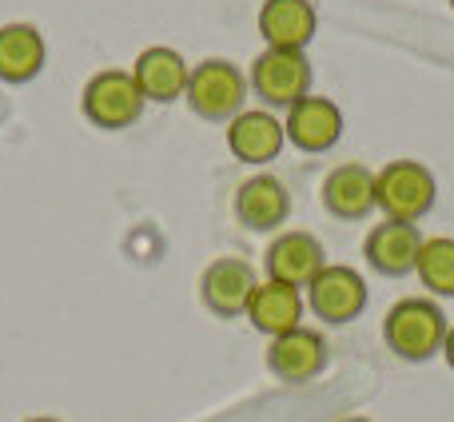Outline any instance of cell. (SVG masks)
<instances>
[{
	"label": "cell",
	"mask_w": 454,
	"mask_h": 422,
	"mask_svg": "<svg viewBox=\"0 0 454 422\" xmlns=\"http://www.w3.org/2000/svg\"><path fill=\"white\" fill-rule=\"evenodd\" d=\"M447 311L439 299L431 295H411L399 299L391 311L383 315V343L403 363H431L442 355V339H447Z\"/></svg>",
	"instance_id": "cell-1"
},
{
	"label": "cell",
	"mask_w": 454,
	"mask_h": 422,
	"mask_svg": "<svg viewBox=\"0 0 454 422\" xmlns=\"http://www.w3.org/2000/svg\"><path fill=\"white\" fill-rule=\"evenodd\" d=\"M434 199H439V180L423 160H391L375 172V207L383 211V219L419 223L434 211Z\"/></svg>",
	"instance_id": "cell-2"
},
{
	"label": "cell",
	"mask_w": 454,
	"mask_h": 422,
	"mask_svg": "<svg viewBox=\"0 0 454 422\" xmlns=\"http://www.w3.org/2000/svg\"><path fill=\"white\" fill-rule=\"evenodd\" d=\"M144 96L136 88L132 72L124 68H104L80 92V108H84L88 124L104 128V132H120V128H132L144 116Z\"/></svg>",
	"instance_id": "cell-3"
},
{
	"label": "cell",
	"mask_w": 454,
	"mask_h": 422,
	"mask_svg": "<svg viewBox=\"0 0 454 422\" xmlns=\"http://www.w3.org/2000/svg\"><path fill=\"white\" fill-rule=\"evenodd\" d=\"M188 108L196 112L200 120H231L243 112V100H247V76L235 68L231 60H204L192 68L188 76V92H184Z\"/></svg>",
	"instance_id": "cell-4"
},
{
	"label": "cell",
	"mask_w": 454,
	"mask_h": 422,
	"mask_svg": "<svg viewBox=\"0 0 454 422\" xmlns=\"http://www.w3.org/2000/svg\"><path fill=\"white\" fill-rule=\"evenodd\" d=\"M251 92L267 108L287 112L291 104L311 96V60L303 52H287V48H263L251 64Z\"/></svg>",
	"instance_id": "cell-5"
},
{
	"label": "cell",
	"mask_w": 454,
	"mask_h": 422,
	"mask_svg": "<svg viewBox=\"0 0 454 422\" xmlns=\"http://www.w3.org/2000/svg\"><path fill=\"white\" fill-rule=\"evenodd\" d=\"M303 299L315 319L331 323V327H343V323H355L367 311V279L347 263H327L303 287Z\"/></svg>",
	"instance_id": "cell-6"
},
{
	"label": "cell",
	"mask_w": 454,
	"mask_h": 422,
	"mask_svg": "<svg viewBox=\"0 0 454 422\" xmlns=\"http://www.w3.org/2000/svg\"><path fill=\"white\" fill-rule=\"evenodd\" d=\"M259 287L255 267L239 255H220L200 275V299L215 319H239L251 303V291Z\"/></svg>",
	"instance_id": "cell-7"
},
{
	"label": "cell",
	"mask_w": 454,
	"mask_h": 422,
	"mask_svg": "<svg viewBox=\"0 0 454 422\" xmlns=\"http://www.w3.org/2000/svg\"><path fill=\"white\" fill-rule=\"evenodd\" d=\"M327 339L311 327H295L267 343V371L287 387H303L323 375L327 367Z\"/></svg>",
	"instance_id": "cell-8"
},
{
	"label": "cell",
	"mask_w": 454,
	"mask_h": 422,
	"mask_svg": "<svg viewBox=\"0 0 454 422\" xmlns=\"http://www.w3.org/2000/svg\"><path fill=\"white\" fill-rule=\"evenodd\" d=\"M263 267H267V279L303 291L327 267V251H323L319 235H311V231H279L267 243Z\"/></svg>",
	"instance_id": "cell-9"
},
{
	"label": "cell",
	"mask_w": 454,
	"mask_h": 422,
	"mask_svg": "<svg viewBox=\"0 0 454 422\" xmlns=\"http://www.w3.org/2000/svg\"><path fill=\"white\" fill-rule=\"evenodd\" d=\"M283 132H287V144H295L299 152L323 156V152H331L343 140V112L327 96H303L299 104L287 108Z\"/></svg>",
	"instance_id": "cell-10"
},
{
	"label": "cell",
	"mask_w": 454,
	"mask_h": 422,
	"mask_svg": "<svg viewBox=\"0 0 454 422\" xmlns=\"http://www.w3.org/2000/svg\"><path fill=\"white\" fill-rule=\"evenodd\" d=\"M423 247V231L419 223H399V219H383L367 231L363 239V259L375 267L387 279H403V275H415V259Z\"/></svg>",
	"instance_id": "cell-11"
},
{
	"label": "cell",
	"mask_w": 454,
	"mask_h": 422,
	"mask_svg": "<svg viewBox=\"0 0 454 422\" xmlns=\"http://www.w3.org/2000/svg\"><path fill=\"white\" fill-rule=\"evenodd\" d=\"M188 76H192L188 60H184L176 48H168V44L144 48V52L136 56V64H132L136 88H140V96L144 100H152V104L180 100V96L188 92Z\"/></svg>",
	"instance_id": "cell-12"
},
{
	"label": "cell",
	"mask_w": 454,
	"mask_h": 422,
	"mask_svg": "<svg viewBox=\"0 0 454 422\" xmlns=\"http://www.w3.org/2000/svg\"><path fill=\"white\" fill-rule=\"evenodd\" d=\"M283 144H287L283 120L267 108H243L239 116L227 120V148L243 164H267L283 152Z\"/></svg>",
	"instance_id": "cell-13"
},
{
	"label": "cell",
	"mask_w": 454,
	"mask_h": 422,
	"mask_svg": "<svg viewBox=\"0 0 454 422\" xmlns=\"http://www.w3.org/2000/svg\"><path fill=\"white\" fill-rule=\"evenodd\" d=\"M291 215V191L279 176H251L239 184L235 191V219H239L247 231H275L279 223H287Z\"/></svg>",
	"instance_id": "cell-14"
},
{
	"label": "cell",
	"mask_w": 454,
	"mask_h": 422,
	"mask_svg": "<svg viewBox=\"0 0 454 422\" xmlns=\"http://www.w3.org/2000/svg\"><path fill=\"white\" fill-rule=\"evenodd\" d=\"M303 311H307V299L299 287H287V283H275L263 279L255 291H251V303H247V323L259 331V335L275 339V335H287V331L303 327Z\"/></svg>",
	"instance_id": "cell-15"
},
{
	"label": "cell",
	"mask_w": 454,
	"mask_h": 422,
	"mask_svg": "<svg viewBox=\"0 0 454 422\" xmlns=\"http://www.w3.org/2000/svg\"><path fill=\"white\" fill-rule=\"evenodd\" d=\"M319 16H315L311 0H263L259 8V36L267 48H287V52H303L315 40Z\"/></svg>",
	"instance_id": "cell-16"
},
{
	"label": "cell",
	"mask_w": 454,
	"mask_h": 422,
	"mask_svg": "<svg viewBox=\"0 0 454 422\" xmlns=\"http://www.w3.org/2000/svg\"><path fill=\"white\" fill-rule=\"evenodd\" d=\"M319 196L335 219H367L375 211V172L367 164H339L327 172Z\"/></svg>",
	"instance_id": "cell-17"
},
{
	"label": "cell",
	"mask_w": 454,
	"mask_h": 422,
	"mask_svg": "<svg viewBox=\"0 0 454 422\" xmlns=\"http://www.w3.org/2000/svg\"><path fill=\"white\" fill-rule=\"evenodd\" d=\"M48 60L44 36L36 24H0V80L4 84H28L40 76Z\"/></svg>",
	"instance_id": "cell-18"
},
{
	"label": "cell",
	"mask_w": 454,
	"mask_h": 422,
	"mask_svg": "<svg viewBox=\"0 0 454 422\" xmlns=\"http://www.w3.org/2000/svg\"><path fill=\"white\" fill-rule=\"evenodd\" d=\"M415 275L431 299H454V235L423 239L415 259Z\"/></svg>",
	"instance_id": "cell-19"
},
{
	"label": "cell",
	"mask_w": 454,
	"mask_h": 422,
	"mask_svg": "<svg viewBox=\"0 0 454 422\" xmlns=\"http://www.w3.org/2000/svg\"><path fill=\"white\" fill-rule=\"evenodd\" d=\"M442 359H447V367L454 371V323L447 327V339H442Z\"/></svg>",
	"instance_id": "cell-20"
},
{
	"label": "cell",
	"mask_w": 454,
	"mask_h": 422,
	"mask_svg": "<svg viewBox=\"0 0 454 422\" xmlns=\"http://www.w3.org/2000/svg\"><path fill=\"white\" fill-rule=\"evenodd\" d=\"M339 422H375V418H367V415H343Z\"/></svg>",
	"instance_id": "cell-21"
},
{
	"label": "cell",
	"mask_w": 454,
	"mask_h": 422,
	"mask_svg": "<svg viewBox=\"0 0 454 422\" xmlns=\"http://www.w3.org/2000/svg\"><path fill=\"white\" fill-rule=\"evenodd\" d=\"M24 422H60V418H52V415H32V418H24Z\"/></svg>",
	"instance_id": "cell-22"
},
{
	"label": "cell",
	"mask_w": 454,
	"mask_h": 422,
	"mask_svg": "<svg viewBox=\"0 0 454 422\" xmlns=\"http://www.w3.org/2000/svg\"><path fill=\"white\" fill-rule=\"evenodd\" d=\"M450 8H454V0H450Z\"/></svg>",
	"instance_id": "cell-23"
}]
</instances>
